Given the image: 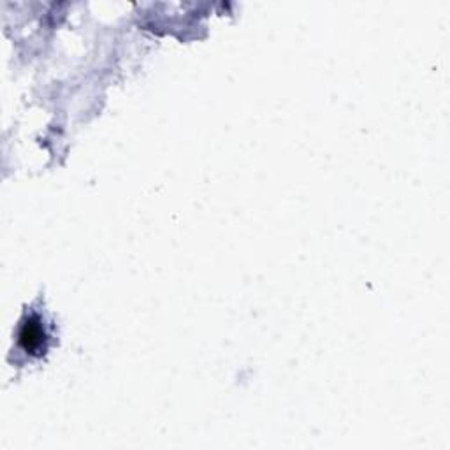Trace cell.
Instances as JSON below:
<instances>
[{
  "label": "cell",
  "mask_w": 450,
  "mask_h": 450,
  "mask_svg": "<svg viewBox=\"0 0 450 450\" xmlns=\"http://www.w3.org/2000/svg\"><path fill=\"white\" fill-rule=\"evenodd\" d=\"M19 342L25 347V350H38L41 349L42 342H44V329L39 324V320H26L22 327V334H19Z\"/></svg>",
  "instance_id": "1"
}]
</instances>
